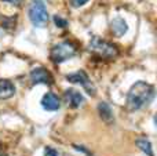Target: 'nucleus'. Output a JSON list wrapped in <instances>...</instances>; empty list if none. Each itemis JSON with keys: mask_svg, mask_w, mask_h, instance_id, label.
Wrapping results in <instances>:
<instances>
[{"mask_svg": "<svg viewBox=\"0 0 157 156\" xmlns=\"http://www.w3.org/2000/svg\"><path fill=\"white\" fill-rule=\"evenodd\" d=\"M155 98V87L146 82H136L127 93V109L130 112L142 109Z\"/></svg>", "mask_w": 157, "mask_h": 156, "instance_id": "nucleus-1", "label": "nucleus"}, {"mask_svg": "<svg viewBox=\"0 0 157 156\" xmlns=\"http://www.w3.org/2000/svg\"><path fill=\"white\" fill-rule=\"evenodd\" d=\"M28 17L36 28H44L48 24V11L44 0H32L28 10Z\"/></svg>", "mask_w": 157, "mask_h": 156, "instance_id": "nucleus-2", "label": "nucleus"}, {"mask_svg": "<svg viewBox=\"0 0 157 156\" xmlns=\"http://www.w3.org/2000/svg\"><path fill=\"white\" fill-rule=\"evenodd\" d=\"M88 50L102 58H114L119 55V50L113 43L103 40L99 36H92L88 44Z\"/></svg>", "mask_w": 157, "mask_h": 156, "instance_id": "nucleus-3", "label": "nucleus"}, {"mask_svg": "<svg viewBox=\"0 0 157 156\" xmlns=\"http://www.w3.org/2000/svg\"><path fill=\"white\" fill-rule=\"evenodd\" d=\"M77 49L72 41H61L55 44L50 51V58L54 64H62L76 55Z\"/></svg>", "mask_w": 157, "mask_h": 156, "instance_id": "nucleus-4", "label": "nucleus"}, {"mask_svg": "<svg viewBox=\"0 0 157 156\" xmlns=\"http://www.w3.org/2000/svg\"><path fill=\"white\" fill-rule=\"evenodd\" d=\"M66 80H68L69 83H73V84L83 86L84 90H86L87 94H90V96H95V93H97L92 82L90 80L88 75L84 71H76V72H73V73L66 75Z\"/></svg>", "mask_w": 157, "mask_h": 156, "instance_id": "nucleus-5", "label": "nucleus"}, {"mask_svg": "<svg viewBox=\"0 0 157 156\" xmlns=\"http://www.w3.org/2000/svg\"><path fill=\"white\" fill-rule=\"evenodd\" d=\"M30 82H32V84H47V86H51L52 82H54V79H52L51 73H50L46 68L37 66V68L32 69V72H30Z\"/></svg>", "mask_w": 157, "mask_h": 156, "instance_id": "nucleus-6", "label": "nucleus"}, {"mask_svg": "<svg viewBox=\"0 0 157 156\" xmlns=\"http://www.w3.org/2000/svg\"><path fill=\"white\" fill-rule=\"evenodd\" d=\"M63 98H65L68 107L73 108V109L80 108L81 105L84 104V101H86L83 94H81L80 91L75 90V88H68V90L65 91V94H63Z\"/></svg>", "mask_w": 157, "mask_h": 156, "instance_id": "nucleus-7", "label": "nucleus"}, {"mask_svg": "<svg viewBox=\"0 0 157 156\" xmlns=\"http://www.w3.org/2000/svg\"><path fill=\"white\" fill-rule=\"evenodd\" d=\"M41 107H43V109L48 111V112H55L61 108L59 97L54 93H46L41 98Z\"/></svg>", "mask_w": 157, "mask_h": 156, "instance_id": "nucleus-8", "label": "nucleus"}, {"mask_svg": "<svg viewBox=\"0 0 157 156\" xmlns=\"http://www.w3.org/2000/svg\"><path fill=\"white\" fill-rule=\"evenodd\" d=\"M110 29H112V32H113L114 36L121 37V36H124L125 33L128 32V25H127V22H125L124 18L116 17V18H113L110 22Z\"/></svg>", "mask_w": 157, "mask_h": 156, "instance_id": "nucleus-9", "label": "nucleus"}, {"mask_svg": "<svg viewBox=\"0 0 157 156\" xmlns=\"http://www.w3.org/2000/svg\"><path fill=\"white\" fill-rule=\"evenodd\" d=\"M98 113H99V118L105 122L106 124H112L114 123V115L113 111H112L110 105L105 101H101L98 104Z\"/></svg>", "mask_w": 157, "mask_h": 156, "instance_id": "nucleus-10", "label": "nucleus"}, {"mask_svg": "<svg viewBox=\"0 0 157 156\" xmlns=\"http://www.w3.org/2000/svg\"><path fill=\"white\" fill-rule=\"evenodd\" d=\"M15 94V86L8 79H0V99H8Z\"/></svg>", "mask_w": 157, "mask_h": 156, "instance_id": "nucleus-11", "label": "nucleus"}, {"mask_svg": "<svg viewBox=\"0 0 157 156\" xmlns=\"http://www.w3.org/2000/svg\"><path fill=\"white\" fill-rule=\"evenodd\" d=\"M135 145L138 146V148L141 149V151L144 152L145 155H147V156H155V154H153L152 142H150L147 138H145V137L136 138V140H135Z\"/></svg>", "mask_w": 157, "mask_h": 156, "instance_id": "nucleus-12", "label": "nucleus"}, {"mask_svg": "<svg viewBox=\"0 0 157 156\" xmlns=\"http://www.w3.org/2000/svg\"><path fill=\"white\" fill-rule=\"evenodd\" d=\"M54 22H55V25H57L58 28H66L68 26V21H66L65 18H62L61 15H54Z\"/></svg>", "mask_w": 157, "mask_h": 156, "instance_id": "nucleus-13", "label": "nucleus"}, {"mask_svg": "<svg viewBox=\"0 0 157 156\" xmlns=\"http://www.w3.org/2000/svg\"><path fill=\"white\" fill-rule=\"evenodd\" d=\"M44 156H61L57 149L51 148V146H46L44 148Z\"/></svg>", "mask_w": 157, "mask_h": 156, "instance_id": "nucleus-14", "label": "nucleus"}, {"mask_svg": "<svg viewBox=\"0 0 157 156\" xmlns=\"http://www.w3.org/2000/svg\"><path fill=\"white\" fill-rule=\"evenodd\" d=\"M86 3H88V0H71V6L75 8H78V7H83Z\"/></svg>", "mask_w": 157, "mask_h": 156, "instance_id": "nucleus-15", "label": "nucleus"}, {"mask_svg": "<svg viewBox=\"0 0 157 156\" xmlns=\"http://www.w3.org/2000/svg\"><path fill=\"white\" fill-rule=\"evenodd\" d=\"M75 149H77V151H81V152H84L87 156H92V154L90 151H87L86 148H83V146H78V145H75Z\"/></svg>", "mask_w": 157, "mask_h": 156, "instance_id": "nucleus-16", "label": "nucleus"}, {"mask_svg": "<svg viewBox=\"0 0 157 156\" xmlns=\"http://www.w3.org/2000/svg\"><path fill=\"white\" fill-rule=\"evenodd\" d=\"M4 2H7V3H11V4H14V6H19L24 0H4Z\"/></svg>", "mask_w": 157, "mask_h": 156, "instance_id": "nucleus-17", "label": "nucleus"}]
</instances>
